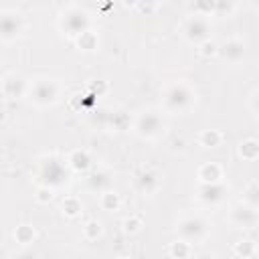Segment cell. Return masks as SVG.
Wrapping results in <instances>:
<instances>
[{"label":"cell","mask_w":259,"mask_h":259,"mask_svg":"<svg viewBox=\"0 0 259 259\" xmlns=\"http://www.w3.org/2000/svg\"><path fill=\"white\" fill-rule=\"evenodd\" d=\"M194 103H196L194 91L182 81L170 83L162 93V105L170 113H186Z\"/></svg>","instance_id":"1"},{"label":"cell","mask_w":259,"mask_h":259,"mask_svg":"<svg viewBox=\"0 0 259 259\" xmlns=\"http://www.w3.org/2000/svg\"><path fill=\"white\" fill-rule=\"evenodd\" d=\"M89 26H91V18L89 14L79 8V6H69L63 14H61V28L67 36L71 38H79L83 36L85 32H89Z\"/></svg>","instance_id":"2"},{"label":"cell","mask_w":259,"mask_h":259,"mask_svg":"<svg viewBox=\"0 0 259 259\" xmlns=\"http://www.w3.org/2000/svg\"><path fill=\"white\" fill-rule=\"evenodd\" d=\"M28 99L34 103V105H40V107H47V105H53L57 99H59V83L53 81V79H34L30 85H28Z\"/></svg>","instance_id":"3"},{"label":"cell","mask_w":259,"mask_h":259,"mask_svg":"<svg viewBox=\"0 0 259 259\" xmlns=\"http://www.w3.org/2000/svg\"><path fill=\"white\" fill-rule=\"evenodd\" d=\"M176 233L186 243H200L208 235V223L202 217H184L176 223Z\"/></svg>","instance_id":"4"},{"label":"cell","mask_w":259,"mask_h":259,"mask_svg":"<svg viewBox=\"0 0 259 259\" xmlns=\"http://www.w3.org/2000/svg\"><path fill=\"white\" fill-rule=\"evenodd\" d=\"M38 178L40 182L51 190V188H59L63 184H67L69 180V170L63 162H59L57 158H49L40 164V170H38Z\"/></svg>","instance_id":"5"},{"label":"cell","mask_w":259,"mask_h":259,"mask_svg":"<svg viewBox=\"0 0 259 259\" xmlns=\"http://www.w3.org/2000/svg\"><path fill=\"white\" fill-rule=\"evenodd\" d=\"M164 127H166V123H164V119H162V115L160 113H156V111H142L138 117H136V121H134V132L140 136V138H144V140H154V138H158L162 132H164Z\"/></svg>","instance_id":"6"},{"label":"cell","mask_w":259,"mask_h":259,"mask_svg":"<svg viewBox=\"0 0 259 259\" xmlns=\"http://www.w3.org/2000/svg\"><path fill=\"white\" fill-rule=\"evenodd\" d=\"M182 34L188 42H194V45H204L210 36V24H208V18L202 16V14H194L190 18H186L184 26H182Z\"/></svg>","instance_id":"7"},{"label":"cell","mask_w":259,"mask_h":259,"mask_svg":"<svg viewBox=\"0 0 259 259\" xmlns=\"http://www.w3.org/2000/svg\"><path fill=\"white\" fill-rule=\"evenodd\" d=\"M22 26H24V22H22V16L18 12L4 10L2 18H0V38L4 42H10V40L18 38L20 32H22Z\"/></svg>","instance_id":"8"},{"label":"cell","mask_w":259,"mask_h":259,"mask_svg":"<svg viewBox=\"0 0 259 259\" xmlns=\"http://www.w3.org/2000/svg\"><path fill=\"white\" fill-rule=\"evenodd\" d=\"M229 219H231L233 225H237L241 229H251V227H255L259 223V210L249 206V204H245V202H241V204L231 208Z\"/></svg>","instance_id":"9"},{"label":"cell","mask_w":259,"mask_h":259,"mask_svg":"<svg viewBox=\"0 0 259 259\" xmlns=\"http://www.w3.org/2000/svg\"><path fill=\"white\" fill-rule=\"evenodd\" d=\"M219 55L225 59V61H231V63H237L245 57V42L239 38V36H233V38H227L223 45H219Z\"/></svg>","instance_id":"10"},{"label":"cell","mask_w":259,"mask_h":259,"mask_svg":"<svg viewBox=\"0 0 259 259\" xmlns=\"http://www.w3.org/2000/svg\"><path fill=\"white\" fill-rule=\"evenodd\" d=\"M2 93L4 97L8 99H14V97H22L28 93V85L24 81V77L12 73V75H6L4 81H2Z\"/></svg>","instance_id":"11"},{"label":"cell","mask_w":259,"mask_h":259,"mask_svg":"<svg viewBox=\"0 0 259 259\" xmlns=\"http://www.w3.org/2000/svg\"><path fill=\"white\" fill-rule=\"evenodd\" d=\"M227 194V186L223 182H212V184H200L198 188V198L204 204H219Z\"/></svg>","instance_id":"12"},{"label":"cell","mask_w":259,"mask_h":259,"mask_svg":"<svg viewBox=\"0 0 259 259\" xmlns=\"http://www.w3.org/2000/svg\"><path fill=\"white\" fill-rule=\"evenodd\" d=\"M160 176L154 172V170H142L138 176H136V188L142 192V194H154L158 192L160 188Z\"/></svg>","instance_id":"13"},{"label":"cell","mask_w":259,"mask_h":259,"mask_svg":"<svg viewBox=\"0 0 259 259\" xmlns=\"http://www.w3.org/2000/svg\"><path fill=\"white\" fill-rule=\"evenodd\" d=\"M111 184H113V180H111V174L109 172H105V170H97V172H93L89 178H87V186L93 190V192H109L111 190Z\"/></svg>","instance_id":"14"},{"label":"cell","mask_w":259,"mask_h":259,"mask_svg":"<svg viewBox=\"0 0 259 259\" xmlns=\"http://www.w3.org/2000/svg\"><path fill=\"white\" fill-rule=\"evenodd\" d=\"M198 178L202 184H212V182H221L223 178V168L217 162H206L200 166L198 170Z\"/></svg>","instance_id":"15"},{"label":"cell","mask_w":259,"mask_h":259,"mask_svg":"<svg viewBox=\"0 0 259 259\" xmlns=\"http://www.w3.org/2000/svg\"><path fill=\"white\" fill-rule=\"evenodd\" d=\"M69 164L75 168V170H87L89 168V164H91V160H89V154L85 152V150H75V152H71V156H69Z\"/></svg>","instance_id":"16"},{"label":"cell","mask_w":259,"mask_h":259,"mask_svg":"<svg viewBox=\"0 0 259 259\" xmlns=\"http://www.w3.org/2000/svg\"><path fill=\"white\" fill-rule=\"evenodd\" d=\"M239 154L245 160H255V158H259V144L255 140H245L239 146Z\"/></svg>","instance_id":"17"},{"label":"cell","mask_w":259,"mask_h":259,"mask_svg":"<svg viewBox=\"0 0 259 259\" xmlns=\"http://www.w3.org/2000/svg\"><path fill=\"white\" fill-rule=\"evenodd\" d=\"M221 140H223V136H221L219 130H204V132L200 134V144H202L204 148H214V146L221 144Z\"/></svg>","instance_id":"18"},{"label":"cell","mask_w":259,"mask_h":259,"mask_svg":"<svg viewBox=\"0 0 259 259\" xmlns=\"http://www.w3.org/2000/svg\"><path fill=\"white\" fill-rule=\"evenodd\" d=\"M14 239H16L18 243H22V245H28V243L34 241V229H32L30 225H20V227H16V231H14Z\"/></svg>","instance_id":"19"},{"label":"cell","mask_w":259,"mask_h":259,"mask_svg":"<svg viewBox=\"0 0 259 259\" xmlns=\"http://www.w3.org/2000/svg\"><path fill=\"white\" fill-rule=\"evenodd\" d=\"M243 194H245V196H243V198H245V204H249V206H253V208L259 210V184H257V182L249 184Z\"/></svg>","instance_id":"20"},{"label":"cell","mask_w":259,"mask_h":259,"mask_svg":"<svg viewBox=\"0 0 259 259\" xmlns=\"http://www.w3.org/2000/svg\"><path fill=\"white\" fill-rule=\"evenodd\" d=\"M170 255L172 257H176V259H186L188 255H190V243H186V241H174L172 245H170Z\"/></svg>","instance_id":"21"},{"label":"cell","mask_w":259,"mask_h":259,"mask_svg":"<svg viewBox=\"0 0 259 259\" xmlns=\"http://www.w3.org/2000/svg\"><path fill=\"white\" fill-rule=\"evenodd\" d=\"M77 45H79V49H83V51H93V49H97V36L89 30V32H85L83 36L77 38Z\"/></svg>","instance_id":"22"},{"label":"cell","mask_w":259,"mask_h":259,"mask_svg":"<svg viewBox=\"0 0 259 259\" xmlns=\"http://www.w3.org/2000/svg\"><path fill=\"white\" fill-rule=\"evenodd\" d=\"M101 206L105 208V210H115L117 206H119V196L115 194V192H103L101 194Z\"/></svg>","instance_id":"23"},{"label":"cell","mask_w":259,"mask_h":259,"mask_svg":"<svg viewBox=\"0 0 259 259\" xmlns=\"http://www.w3.org/2000/svg\"><path fill=\"white\" fill-rule=\"evenodd\" d=\"M63 210L69 214V217H75L79 210H81V204H79V200L77 198H65V202H63Z\"/></svg>","instance_id":"24"},{"label":"cell","mask_w":259,"mask_h":259,"mask_svg":"<svg viewBox=\"0 0 259 259\" xmlns=\"http://www.w3.org/2000/svg\"><path fill=\"white\" fill-rule=\"evenodd\" d=\"M83 233H85V237H87V239H95V237H99V235H101V225H99L97 221H89V223L85 225Z\"/></svg>","instance_id":"25"},{"label":"cell","mask_w":259,"mask_h":259,"mask_svg":"<svg viewBox=\"0 0 259 259\" xmlns=\"http://www.w3.org/2000/svg\"><path fill=\"white\" fill-rule=\"evenodd\" d=\"M235 249H237V253H239V255L249 257V255L253 253V243H251V241H239Z\"/></svg>","instance_id":"26"},{"label":"cell","mask_w":259,"mask_h":259,"mask_svg":"<svg viewBox=\"0 0 259 259\" xmlns=\"http://www.w3.org/2000/svg\"><path fill=\"white\" fill-rule=\"evenodd\" d=\"M10 259H38V255H36V253H32V251H20V253L12 255Z\"/></svg>","instance_id":"27"},{"label":"cell","mask_w":259,"mask_h":259,"mask_svg":"<svg viewBox=\"0 0 259 259\" xmlns=\"http://www.w3.org/2000/svg\"><path fill=\"white\" fill-rule=\"evenodd\" d=\"M249 105H251V109H253V111L259 115V89H257V91L251 95V101H249Z\"/></svg>","instance_id":"28"},{"label":"cell","mask_w":259,"mask_h":259,"mask_svg":"<svg viewBox=\"0 0 259 259\" xmlns=\"http://www.w3.org/2000/svg\"><path fill=\"white\" fill-rule=\"evenodd\" d=\"M196 259H217V255H212V253H202V255H198Z\"/></svg>","instance_id":"29"},{"label":"cell","mask_w":259,"mask_h":259,"mask_svg":"<svg viewBox=\"0 0 259 259\" xmlns=\"http://www.w3.org/2000/svg\"><path fill=\"white\" fill-rule=\"evenodd\" d=\"M117 259H127V257H117Z\"/></svg>","instance_id":"30"}]
</instances>
